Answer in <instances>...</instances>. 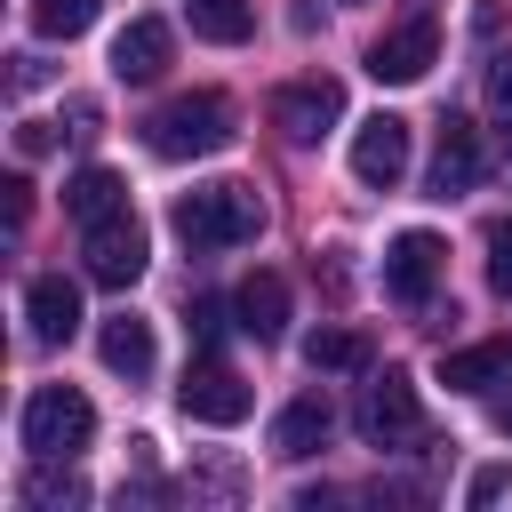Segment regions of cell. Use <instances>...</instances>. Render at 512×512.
<instances>
[{"label":"cell","instance_id":"1","mask_svg":"<svg viewBox=\"0 0 512 512\" xmlns=\"http://www.w3.org/2000/svg\"><path fill=\"white\" fill-rule=\"evenodd\" d=\"M168 224H176V240H184L192 256L248 248V240L264 232V200H256V184H192Z\"/></svg>","mask_w":512,"mask_h":512},{"label":"cell","instance_id":"2","mask_svg":"<svg viewBox=\"0 0 512 512\" xmlns=\"http://www.w3.org/2000/svg\"><path fill=\"white\" fill-rule=\"evenodd\" d=\"M144 144L160 160H208L232 144V104L216 88H192V96H168L152 120H144Z\"/></svg>","mask_w":512,"mask_h":512},{"label":"cell","instance_id":"3","mask_svg":"<svg viewBox=\"0 0 512 512\" xmlns=\"http://www.w3.org/2000/svg\"><path fill=\"white\" fill-rule=\"evenodd\" d=\"M88 440H96V408H88V392H72V384H40V392L24 400V448H32V464H40V456L72 464Z\"/></svg>","mask_w":512,"mask_h":512},{"label":"cell","instance_id":"4","mask_svg":"<svg viewBox=\"0 0 512 512\" xmlns=\"http://www.w3.org/2000/svg\"><path fill=\"white\" fill-rule=\"evenodd\" d=\"M352 424H360V440H368V448H408V440H424V408H416V384H408L400 368H384V376L360 392Z\"/></svg>","mask_w":512,"mask_h":512},{"label":"cell","instance_id":"5","mask_svg":"<svg viewBox=\"0 0 512 512\" xmlns=\"http://www.w3.org/2000/svg\"><path fill=\"white\" fill-rule=\"evenodd\" d=\"M432 64H440V16H432V8H408V16L368 48V72H376V80H392V88L424 80Z\"/></svg>","mask_w":512,"mask_h":512},{"label":"cell","instance_id":"6","mask_svg":"<svg viewBox=\"0 0 512 512\" xmlns=\"http://www.w3.org/2000/svg\"><path fill=\"white\" fill-rule=\"evenodd\" d=\"M80 256H88V280H96V288H128V280L144 272V224H136L128 208H112V216H96V224L80 232Z\"/></svg>","mask_w":512,"mask_h":512},{"label":"cell","instance_id":"7","mask_svg":"<svg viewBox=\"0 0 512 512\" xmlns=\"http://www.w3.org/2000/svg\"><path fill=\"white\" fill-rule=\"evenodd\" d=\"M440 264H448V240L440 232H400L392 248H384V296L392 304H432V288H440Z\"/></svg>","mask_w":512,"mask_h":512},{"label":"cell","instance_id":"8","mask_svg":"<svg viewBox=\"0 0 512 512\" xmlns=\"http://www.w3.org/2000/svg\"><path fill=\"white\" fill-rule=\"evenodd\" d=\"M344 120V88L320 72V80H288L280 96H272V128L288 136V144H320L328 128Z\"/></svg>","mask_w":512,"mask_h":512},{"label":"cell","instance_id":"9","mask_svg":"<svg viewBox=\"0 0 512 512\" xmlns=\"http://www.w3.org/2000/svg\"><path fill=\"white\" fill-rule=\"evenodd\" d=\"M176 408H184L192 424H240V416L256 408V392H248L224 360H192L184 384H176Z\"/></svg>","mask_w":512,"mask_h":512},{"label":"cell","instance_id":"10","mask_svg":"<svg viewBox=\"0 0 512 512\" xmlns=\"http://www.w3.org/2000/svg\"><path fill=\"white\" fill-rule=\"evenodd\" d=\"M352 176H360L368 192H392V184L408 176V120H400V112H376V120L352 128Z\"/></svg>","mask_w":512,"mask_h":512},{"label":"cell","instance_id":"11","mask_svg":"<svg viewBox=\"0 0 512 512\" xmlns=\"http://www.w3.org/2000/svg\"><path fill=\"white\" fill-rule=\"evenodd\" d=\"M168 56H176V32H168L160 16H128V24H120V40H112V72H120L128 88L160 80V72H168Z\"/></svg>","mask_w":512,"mask_h":512},{"label":"cell","instance_id":"12","mask_svg":"<svg viewBox=\"0 0 512 512\" xmlns=\"http://www.w3.org/2000/svg\"><path fill=\"white\" fill-rule=\"evenodd\" d=\"M24 320H32L40 344H72V336H80V288H72L64 272H40V280L24 288Z\"/></svg>","mask_w":512,"mask_h":512},{"label":"cell","instance_id":"13","mask_svg":"<svg viewBox=\"0 0 512 512\" xmlns=\"http://www.w3.org/2000/svg\"><path fill=\"white\" fill-rule=\"evenodd\" d=\"M328 432H336V408H328L320 392H304V400H288V408H280V424H272V456L304 464V456H320V448H328Z\"/></svg>","mask_w":512,"mask_h":512},{"label":"cell","instance_id":"14","mask_svg":"<svg viewBox=\"0 0 512 512\" xmlns=\"http://www.w3.org/2000/svg\"><path fill=\"white\" fill-rule=\"evenodd\" d=\"M480 184V128L472 120H440V152H432V192L448 200V192H472Z\"/></svg>","mask_w":512,"mask_h":512},{"label":"cell","instance_id":"15","mask_svg":"<svg viewBox=\"0 0 512 512\" xmlns=\"http://www.w3.org/2000/svg\"><path fill=\"white\" fill-rule=\"evenodd\" d=\"M232 312H240V328H248L256 344H280V336H288V280H280V272H248L240 296H232Z\"/></svg>","mask_w":512,"mask_h":512},{"label":"cell","instance_id":"16","mask_svg":"<svg viewBox=\"0 0 512 512\" xmlns=\"http://www.w3.org/2000/svg\"><path fill=\"white\" fill-rule=\"evenodd\" d=\"M504 376H512V336H480L464 352H440V384L448 392H488Z\"/></svg>","mask_w":512,"mask_h":512},{"label":"cell","instance_id":"17","mask_svg":"<svg viewBox=\"0 0 512 512\" xmlns=\"http://www.w3.org/2000/svg\"><path fill=\"white\" fill-rule=\"evenodd\" d=\"M96 352H104V368L112 376H152V320H136V312H112L104 328H96Z\"/></svg>","mask_w":512,"mask_h":512},{"label":"cell","instance_id":"18","mask_svg":"<svg viewBox=\"0 0 512 512\" xmlns=\"http://www.w3.org/2000/svg\"><path fill=\"white\" fill-rule=\"evenodd\" d=\"M184 16H192V32L216 40V48H240V40L256 32V8H248V0H184Z\"/></svg>","mask_w":512,"mask_h":512},{"label":"cell","instance_id":"19","mask_svg":"<svg viewBox=\"0 0 512 512\" xmlns=\"http://www.w3.org/2000/svg\"><path fill=\"white\" fill-rule=\"evenodd\" d=\"M64 208H72L80 224H96V216H112V208H128V184H120L112 168H80V176L64 184Z\"/></svg>","mask_w":512,"mask_h":512},{"label":"cell","instance_id":"20","mask_svg":"<svg viewBox=\"0 0 512 512\" xmlns=\"http://www.w3.org/2000/svg\"><path fill=\"white\" fill-rule=\"evenodd\" d=\"M304 360L312 368H368V336L360 328H312L304 336Z\"/></svg>","mask_w":512,"mask_h":512},{"label":"cell","instance_id":"21","mask_svg":"<svg viewBox=\"0 0 512 512\" xmlns=\"http://www.w3.org/2000/svg\"><path fill=\"white\" fill-rule=\"evenodd\" d=\"M96 8H104V0H32V32H40V40H80V32L96 24Z\"/></svg>","mask_w":512,"mask_h":512},{"label":"cell","instance_id":"22","mask_svg":"<svg viewBox=\"0 0 512 512\" xmlns=\"http://www.w3.org/2000/svg\"><path fill=\"white\" fill-rule=\"evenodd\" d=\"M24 504L56 512V504H88V488H80V472H56V456H40V472L24 480Z\"/></svg>","mask_w":512,"mask_h":512},{"label":"cell","instance_id":"23","mask_svg":"<svg viewBox=\"0 0 512 512\" xmlns=\"http://www.w3.org/2000/svg\"><path fill=\"white\" fill-rule=\"evenodd\" d=\"M488 288H496V296H512V216H496V224H488Z\"/></svg>","mask_w":512,"mask_h":512},{"label":"cell","instance_id":"24","mask_svg":"<svg viewBox=\"0 0 512 512\" xmlns=\"http://www.w3.org/2000/svg\"><path fill=\"white\" fill-rule=\"evenodd\" d=\"M504 488H512V472H504V464H480V472H472V488H464V504H496Z\"/></svg>","mask_w":512,"mask_h":512},{"label":"cell","instance_id":"25","mask_svg":"<svg viewBox=\"0 0 512 512\" xmlns=\"http://www.w3.org/2000/svg\"><path fill=\"white\" fill-rule=\"evenodd\" d=\"M16 152H24V160L56 152V128H48V120H16Z\"/></svg>","mask_w":512,"mask_h":512},{"label":"cell","instance_id":"26","mask_svg":"<svg viewBox=\"0 0 512 512\" xmlns=\"http://www.w3.org/2000/svg\"><path fill=\"white\" fill-rule=\"evenodd\" d=\"M192 336H200V344H216V336H224V304H208V296H200V304H192Z\"/></svg>","mask_w":512,"mask_h":512},{"label":"cell","instance_id":"27","mask_svg":"<svg viewBox=\"0 0 512 512\" xmlns=\"http://www.w3.org/2000/svg\"><path fill=\"white\" fill-rule=\"evenodd\" d=\"M488 104L512 120V56H496V72H488Z\"/></svg>","mask_w":512,"mask_h":512},{"label":"cell","instance_id":"28","mask_svg":"<svg viewBox=\"0 0 512 512\" xmlns=\"http://www.w3.org/2000/svg\"><path fill=\"white\" fill-rule=\"evenodd\" d=\"M0 192H8V224H24V216H32V184H24V176H8Z\"/></svg>","mask_w":512,"mask_h":512},{"label":"cell","instance_id":"29","mask_svg":"<svg viewBox=\"0 0 512 512\" xmlns=\"http://www.w3.org/2000/svg\"><path fill=\"white\" fill-rule=\"evenodd\" d=\"M496 432H504V440H512V400H504V408H496Z\"/></svg>","mask_w":512,"mask_h":512}]
</instances>
